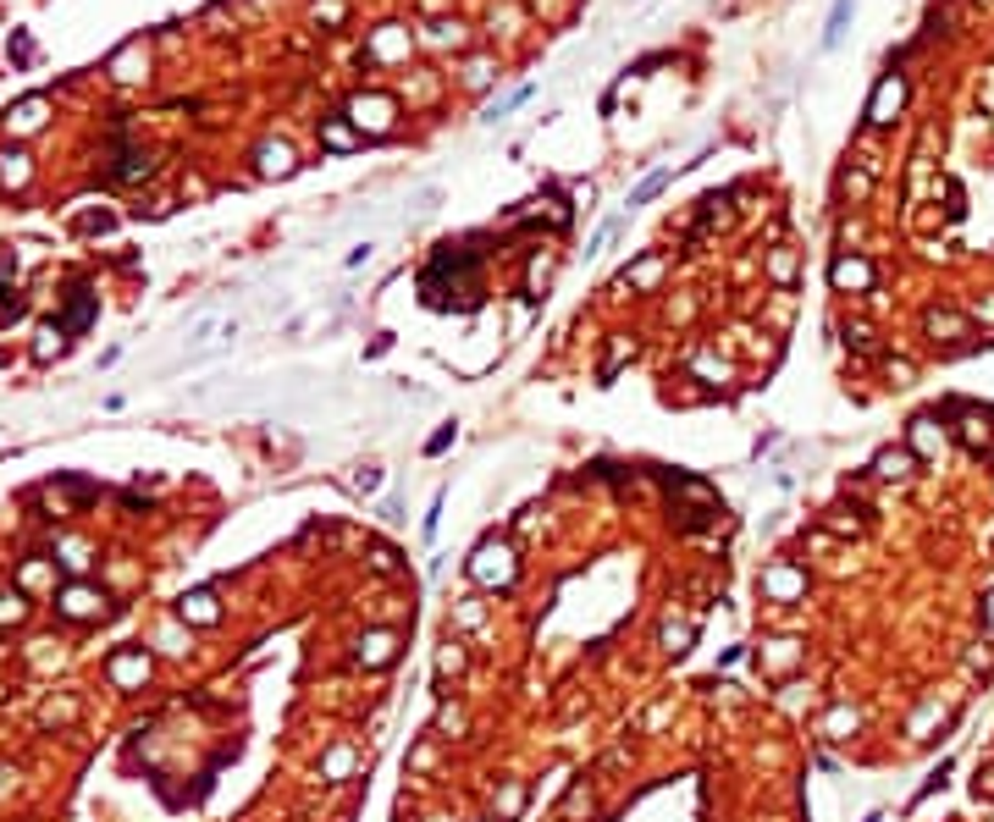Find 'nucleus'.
<instances>
[{"mask_svg": "<svg viewBox=\"0 0 994 822\" xmlns=\"http://www.w3.org/2000/svg\"><path fill=\"white\" fill-rule=\"evenodd\" d=\"M928 332H934V337H956V332H967V320H961V315H928Z\"/></svg>", "mask_w": 994, "mask_h": 822, "instance_id": "11", "label": "nucleus"}, {"mask_svg": "<svg viewBox=\"0 0 994 822\" xmlns=\"http://www.w3.org/2000/svg\"><path fill=\"white\" fill-rule=\"evenodd\" d=\"M409 55V28L404 22H381L370 45H365V61H376V67H387V61H404Z\"/></svg>", "mask_w": 994, "mask_h": 822, "instance_id": "3", "label": "nucleus"}, {"mask_svg": "<svg viewBox=\"0 0 994 822\" xmlns=\"http://www.w3.org/2000/svg\"><path fill=\"white\" fill-rule=\"evenodd\" d=\"M39 122H45V100H22V106L6 116V127H12V133H34Z\"/></svg>", "mask_w": 994, "mask_h": 822, "instance_id": "7", "label": "nucleus"}, {"mask_svg": "<svg viewBox=\"0 0 994 822\" xmlns=\"http://www.w3.org/2000/svg\"><path fill=\"white\" fill-rule=\"evenodd\" d=\"M845 22H851V0H835V12H828V28H823V50H835V45H840Z\"/></svg>", "mask_w": 994, "mask_h": 822, "instance_id": "8", "label": "nucleus"}, {"mask_svg": "<svg viewBox=\"0 0 994 822\" xmlns=\"http://www.w3.org/2000/svg\"><path fill=\"white\" fill-rule=\"evenodd\" d=\"M0 182H6V188H22V182H28V155H12V149H6V160H0Z\"/></svg>", "mask_w": 994, "mask_h": 822, "instance_id": "10", "label": "nucleus"}, {"mask_svg": "<svg viewBox=\"0 0 994 822\" xmlns=\"http://www.w3.org/2000/svg\"><path fill=\"white\" fill-rule=\"evenodd\" d=\"M348 122H354L360 127V133H370V139H381V133H387V127H393V116H398V100H393V94H354V100H348V111H343Z\"/></svg>", "mask_w": 994, "mask_h": 822, "instance_id": "1", "label": "nucleus"}, {"mask_svg": "<svg viewBox=\"0 0 994 822\" xmlns=\"http://www.w3.org/2000/svg\"><path fill=\"white\" fill-rule=\"evenodd\" d=\"M254 172H260V177H293L299 172L293 144H287V139H266L260 149H254Z\"/></svg>", "mask_w": 994, "mask_h": 822, "instance_id": "4", "label": "nucleus"}, {"mask_svg": "<svg viewBox=\"0 0 994 822\" xmlns=\"http://www.w3.org/2000/svg\"><path fill=\"white\" fill-rule=\"evenodd\" d=\"M901 111H906V78L901 72H884L879 89H873V100H868V127H889Z\"/></svg>", "mask_w": 994, "mask_h": 822, "instance_id": "2", "label": "nucleus"}, {"mask_svg": "<svg viewBox=\"0 0 994 822\" xmlns=\"http://www.w3.org/2000/svg\"><path fill=\"white\" fill-rule=\"evenodd\" d=\"M525 100H531V89H514V94H503V100H497V106H492L487 116L497 122V116H508V111H514V106H525Z\"/></svg>", "mask_w": 994, "mask_h": 822, "instance_id": "15", "label": "nucleus"}, {"mask_svg": "<svg viewBox=\"0 0 994 822\" xmlns=\"http://www.w3.org/2000/svg\"><path fill=\"white\" fill-rule=\"evenodd\" d=\"M774 276H779V282H790V276H795V259H790V254H785V249H779V254H774Z\"/></svg>", "mask_w": 994, "mask_h": 822, "instance_id": "20", "label": "nucleus"}, {"mask_svg": "<svg viewBox=\"0 0 994 822\" xmlns=\"http://www.w3.org/2000/svg\"><path fill=\"white\" fill-rule=\"evenodd\" d=\"M487 78H492V61H470L464 67V89H480Z\"/></svg>", "mask_w": 994, "mask_h": 822, "instance_id": "17", "label": "nucleus"}, {"mask_svg": "<svg viewBox=\"0 0 994 822\" xmlns=\"http://www.w3.org/2000/svg\"><path fill=\"white\" fill-rule=\"evenodd\" d=\"M348 17V6H343V0H315V22H327V28H337Z\"/></svg>", "mask_w": 994, "mask_h": 822, "instance_id": "13", "label": "nucleus"}, {"mask_svg": "<svg viewBox=\"0 0 994 822\" xmlns=\"http://www.w3.org/2000/svg\"><path fill=\"white\" fill-rule=\"evenodd\" d=\"M94 607V597H89V590L78 585V590H67V613H89Z\"/></svg>", "mask_w": 994, "mask_h": 822, "instance_id": "19", "label": "nucleus"}, {"mask_svg": "<svg viewBox=\"0 0 994 822\" xmlns=\"http://www.w3.org/2000/svg\"><path fill=\"white\" fill-rule=\"evenodd\" d=\"M828 276H835L840 292H862V287H873V266H868V259H851V254H840Z\"/></svg>", "mask_w": 994, "mask_h": 822, "instance_id": "5", "label": "nucleus"}, {"mask_svg": "<svg viewBox=\"0 0 994 822\" xmlns=\"http://www.w3.org/2000/svg\"><path fill=\"white\" fill-rule=\"evenodd\" d=\"M663 188H668V172H652L647 182H641V188L630 193V205H647V199H658V193H663Z\"/></svg>", "mask_w": 994, "mask_h": 822, "instance_id": "12", "label": "nucleus"}, {"mask_svg": "<svg viewBox=\"0 0 994 822\" xmlns=\"http://www.w3.org/2000/svg\"><path fill=\"white\" fill-rule=\"evenodd\" d=\"M421 6H426V12H437V6H442V0H421Z\"/></svg>", "mask_w": 994, "mask_h": 822, "instance_id": "21", "label": "nucleus"}, {"mask_svg": "<svg viewBox=\"0 0 994 822\" xmlns=\"http://www.w3.org/2000/svg\"><path fill=\"white\" fill-rule=\"evenodd\" d=\"M531 6L548 17V22H564V17H569V0H531Z\"/></svg>", "mask_w": 994, "mask_h": 822, "instance_id": "16", "label": "nucleus"}, {"mask_svg": "<svg viewBox=\"0 0 994 822\" xmlns=\"http://www.w3.org/2000/svg\"><path fill=\"white\" fill-rule=\"evenodd\" d=\"M912 470V453H879V475H906Z\"/></svg>", "mask_w": 994, "mask_h": 822, "instance_id": "14", "label": "nucleus"}, {"mask_svg": "<svg viewBox=\"0 0 994 822\" xmlns=\"http://www.w3.org/2000/svg\"><path fill=\"white\" fill-rule=\"evenodd\" d=\"M426 39H431V45H464V22H459V17H454V22L442 17V22L426 28Z\"/></svg>", "mask_w": 994, "mask_h": 822, "instance_id": "9", "label": "nucleus"}, {"mask_svg": "<svg viewBox=\"0 0 994 822\" xmlns=\"http://www.w3.org/2000/svg\"><path fill=\"white\" fill-rule=\"evenodd\" d=\"M188 602H194V607H183V613H194V618H205V623L216 618V602L205 597V590H200V597H188Z\"/></svg>", "mask_w": 994, "mask_h": 822, "instance_id": "18", "label": "nucleus"}, {"mask_svg": "<svg viewBox=\"0 0 994 822\" xmlns=\"http://www.w3.org/2000/svg\"><path fill=\"white\" fill-rule=\"evenodd\" d=\"M320 144H327V149H354L360 144V127L348 122V116H327V122H320Z\"/></svg>", "mask_w": 994, "mask_h": 822, "instance_id": "6", "label": "nucleus"}]
</instances>
